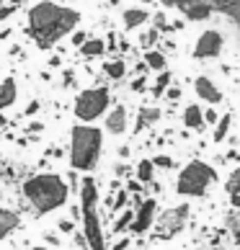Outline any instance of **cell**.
<instances>
[{
  "label": "cell",
  "mask_w": 240,
  "mask_h": 250,
  "mask_svg": "<svg viewBox=\"0 0 240 250\" xmlns=\"http://www.w3.org/2000/svg\"><path fill=\"white\" fill-rule=\"evenodd\" d=\"M80 16L78 11H70V8H60L54 3H39L31 8L29 13V26H31V34L36 36V44L42 49L52 47L54 42L60 39L62 34L72 31L78 26Z\"/></svg>",
  "instance_id": "6da1fadb"
},
{
  "label": "cell",
  "mask_w": 240,
  "mask_h": 250,
  "mask_svg": "<svg viewBox=\"0 0 240 250\" xmlns=\"http://www.w3.org/2000/svg\"><path fill=\"white\" fill-rule=\"evenodd\" d=\"M23 196L31 201L36 214H49L67 201V183L57 173H39L23 183Z\"/></svg>",
  "instance_id": "7a4b0ae2"
},
{
  "label": "cell",
  "mask_w": 240,
  "mask_h": 250,
  "mask_svg": "<svg viewBox=\"0 0 240 250\" xmlns=\"http://www.w3.org/2000/svg\"><path fill=\"white\" fill-rule=\"evenodd\" d=\"M70 165L75 170H93L98 157H101V147H104V134L101 129L96 126H86V124H78L72 126V134H70Z\"/></svg>",
  "instance_id": "3957f363"
},
{
  "label": "cell",
  "mask_w": 240,
  "mask_h": 250,
  "mask_svg": "<svg viewBox=\"0 0 240 250\" xmlns=\"http://www.w3.org/2000/svg\"><path fill=\"white\" fill-rule=\"evenodd\" d=\"M80 204H83V232L90 250H106L104 245V227H101L96 204H98V186L96 181L86 175L80 183Z\"/></svg>",
  "instance_id": "277c9868"
},
{
  "label": "cell",
  "mask_w": 240,
  "mask_h": 250,
  "mask_svg": "<svg viewBox=\"0 0 240 250\" xmlns=\"http://www.w3.org/2000/svg\"><path fill=\"white\" fill-rule=\"evenodd\" d=\"M215 181H217V173L212 165L201 163V160H194L178 173L176 191L181 196H204Z\"/></svg>",
  "instance_id": "5b68a950"
},
{
  "label": "cell",
  "mask_w": 240,
  "mask_h": 250,
  "mask_svg": "<svg viewBox=\"0 0 240 250\" xmlns=\"http://www.w3.org/2000/svg\"><path fill=\"white\" fill-rule=\"evenodd\" d=\"M109 108V90L106 88H88L75 98V116L80 122H93Z\"/></svg>",
  "instance_id": "8992f818"
},
{
  "label": "cell",
  "mask_w": 240,
  "mask_h": 250,
  "mask_svg": "<svg viewBox=\"0 0 240 250\" xmlns=\"http://www.w3.org/2000/svg\"><path fill=\"white\" fill-rule=\"evenodd\" d=\"M186 219H189V204H178V207H171L165 209L160 219L155 222V235L158 237H173L178 235L183 227H186Z\"/></svg>",
  "instance_id": "52a82bcc"
},
{
  "label": "cell",
  "mask_w": 240,
  "mask_h": 250,
  "mask_svg": "<svg viewBox=\"0 0 240 250\" xmlns=\"http://www.w3.org/2000/svg\"><path fill=\"white\" fill-rule=\"evenodd\" d=\"M155 209H158V201H155V199H145L140 211H137L134 219H132V225H129V229H132L134 235L147 232V229L155 225Z\"/></svg>",
  "instance_id": "ba28073f"
},
{
  "label": "cell",
  "mask_w": 240,
  "mask_h": 250,
  "mask_svg": "<svg viewBox=\"0 0 240 250\" xmlns=\"http://www.w3.org/2000/svg\"><path fill=\"white\" fill-rule=\"evenodd\" d=\"M219 52H222V34L219 31H204L196 42V49H194V54H196L199 60L217 57Z\"/></svg>",
  "instance_id": "9c48e42d"
},
{
  "label": "cell",
  "mask_w": 240,
  "mask_h": 250,
  "mask_svg": "<svg viewBox=\"0 0 240 250\" xmlns=\"http://www.w3.org/2000/svg\"><path fill=\"white\" fill-rule=\"evenodd\" d=\"M194 88H196V96H199L201 101H207V104H219V101H222L219 88H217L209 78H204V75L194 80Z\"/></svg>",
  "instance_id": "30bf717a"
},
{
  "label": "cell",
  "mask_w": 240,
  "mask_h": 250,
  "mask_svg": "<svg viewBox=\"0 0 240 250\" xmlns=\"http://www.w3.org/2000/svg\"><path fill=\"white\" fill-rule=\"evenodd\" d=\"M106 132L109 134H124L127 132V108L124 106H116L106 116Z\"/></svg>",
  "instance_id": "8fae6325"
},
{
  "label": "cell",
  "mask_w": 240,
  "mask_h": 250,
  "mask_svg": "<svg viewBox=\"0 0 240 250\" xmlns=\"http://www.w3.org/2000/svg\"><path fill=\"white\" fill-rule=\"evenodd\" d=\"M18 225H21V217H18L16 211H11V209L0 207V240L11 235Z\"/></svg>",
  "instance_id": "7c38bea8"
},
{
  "label": "cell",
  "mask_w": 240,
  "mask_h": 250,
  "mask_svg": "<svg viewBox=\"0 0 240 250\" xmlns=\"http://www.w3.org/2000/svg\"><path fill=\"white\" fill-rule=\"evenodd\" d=\"M183 124H186L189 129H201L204 126V114H201V108L189 106L186 111H183Z\"/></svg>",
  "instance_id": "4fadbf2b"
},
{
  "label": "cell",
  "mask_w": 240,
  "mask_h": 250,
  "mask_svg": "<svg viewBox=\"0 0 240 250\" xmlns=\"http://www.w3.org/2000/svg\"><path fill=\"white\" fill-rule=\"evenodd\" d=\"M145 21H147V13L142 8H129V11H124V29H137Z\"/></svg>",
  "instance_id": "5bb4252c"
},
{
  "label": "cell",
  "mask_w": 240,
  "mask_h": 250,
  "mask_svg": "<svg viewBox=\"0 0 240 250\" xmlns=\"http://www.w3.org/2000/svg\"><path fill=\"white\" fill-rule=\"evenodd\" d=\"M16 101V83L13 80H3L0 83V111L8 108Z\"/></svg>",
  "instance_id": "9a60e30c"
},
{
  "label": "cell",
  "mask_w": 240,
  "mask_h": 250,
  "mask_svg": "<svg viewBox=\"0 0 240 250\" xmlns=\"http://www.w3.org/2000/svg\"><path fill=\"white\" fill-rule=\"evenodd\" d=\"M209 13H212V8L207 3H194V5L186 8V16L191 18V21H201V18H207Z\"/></svg>",
  "instance_id": "2e32d148"
},
{
  "label": "cell",
  "mask_w": 240,
  "mask_h": 250,
  "mask_svg": "<svg viewBox=\"0 0 240 250\" xmlns=\"http://www.w3.org/2000/svg\"><path fill=\"white\" fill-rule=\"evenodd\" d=\"M153 173H155L153 160H142L140 165H137V181H140V183H150L153 181Z\"/></svg>",
  "instance_id": "e0dca14e"
},
{
  "label": "cell",
  "mask_w": 240,
  "mask_h": 250,
  "mask_svg": "<svg viewBox=\"0 0 240 250\" xmlns=\"http://www.w3.org/2000/svg\"><path fill=\"white\" fill-rule=\"evenodd\" d=\"M160 119V108H142L140 111V124H137V129H142V126H150L155 124Z\"/></svg>",
  "instance_id": "ac0fdd59"
},
{
  "label": "cell",
  "mask_w": 240,
  "mask_h": 250,
  "mask_svg": "<svg viewBox=\"0 0 240 250\" xmlns=\"http://www.w3.org/2000/svg\"><path fill=\"white\" fill-rule=\"evenodd\" d=\"M104 70H106V75L111 78V80H119V78H124V72H127V67H124V62H122V60L106 62V64H104Z\"/></svg>",
  "instance_id": "d6986e66"
},
{
  "label": "cell",
  "mask_w": 240,
  "mask_h": 250,
  "mask_svg": "<svg viewBox=\"0 0 240 250\" xmlns=\"http://www.w3.org/2000/svg\"><path fill=\"white\" fill-rule=\"evenodd\" d=\"M104 42L101 39H90V42H86L83 44V54H86V57H96V54H104Z\"/></svg>",
  "instance_id": "ffe728a7"
},
{
  "label": "cell",
  "mask_w": 240,
  "mask_h": 250,
  "mask_svg": "<svg viewBox=\"0 0 240 250\" xmlns=\"http://www.w3.org/2000/svg\"><path fill=\"white\" fill-rule=\"evenodd\" d=\"M145 62H147V67H153V70H165V57L160 52H147Z\"/></svg>",
  "instance_id": "44dd1931"
},
{
  "label": "cell",
  "mask_w": 240,
  "mask_h": 250,
  "mask_svg": "<svg viewBox=\"0 0 240 250\" xmlns=\"http://www.w3.org/2000/svg\"><path fill=\"white\" fill-rule=\"evenodd\" d=\"M230 122H233V119H230V114L227 116H222L217 122V129H215V142H222L225 140V134L230 132Z\"/></svg>",
  "instance_id": "7402d4cb"
},
{
  "label": "cell",
  "mask_w": 240,
  "mask_h": 250,
  "mask_svg": "<svg viewBox=\"0 0 240 250\" xmlns=\"http://www.w3.org/2000/svg\"><path fill=\"white\" fill-rule=\"evenodd\" d=\"M225 188H227V193H230V196H233V193H240V168H238V170H235V173L227 178Z\"/></svg>",
  "instance_id": "603a6c76"
},
{
  "label": "cell",
  "mask_w": 240,
  "mask_h": 250,
  "mask_svg": "<svg viewBox=\"0 0 240 250\" xmlns=\"http://www.w3.org/2000/svg\"><path fill=\"white\" fill-rule=\"evenodd\" d=\"M132 219H134V214H132V211H124V217H119V219H116V225H114V232H122V229H127L129 225H132Z\"/></svg>",
  "instance_id": "cb8c5ba5"
},
{
  "label": "cell",
  "mask_w": 240,
  "mask_h": 250,
  "mask_svg": "<svg viewBox=\"0 0 240 250\" xmlns=\"http://www.w3.org/2000/svg\"><path fill=\"white\" fill-rule=\"evenodd\" d=\"M153 165H158V168H173V160H171L168 155H158L153 160Z\"/></svg>",
  "instance_id": "d4e9b609"
},
{
  "label": "cell",
  "mask_w": 240,
  "mask_h": 250,
  "mask_svg": "<svg viewBox=\"0 0 240 250\" xmlns=\"http://www.w3.org/2000/svg\"><path fill=\"white\" fill-rule=\"evenodd\" d=\"M168 80H171V75H168V72H165V75H160V78H158V85H155V96H160V93H163V88L168 85Z\"/></svg>",
  "instance_id": "484cf974"
},
{
  "label": "cell",
  "mask_w": 240,
  "mask_h": 250,
  "mask_svg": "<svg viewBox=\"0 0 240 250\" xmlns=\"http://www.w3.org/2000/svg\"><path fill=\"white\" fill-rule=\"evenodd\" d=\"M127 191H122V193H119V199H116V204H114V209H119V207H124V204H127Z\"/></svg>",
  "instance_id": "4316f807"
},
{
  "label": "cell",
  "mask_w": 240,
  "mask_h": 250,
  "mask_svg": "<svg viewBox=\"0 0 240 250\" xmlns=\"http://www.w3.org/2000/svg\"><path fill=\"white\" fill-rule=\"evenodd\" d=\"M11 13H13V8H8V5H3V8H0V21H5V18L11 16Z\"/></svg>",
  "instance_id": "83f0119b"
},
{
  "label": "cell",
  "mask_w": 240,
  "mask_h": 250,
  "mask_svg": "<svg viewBox=\"0 0 240 250\" xmlns=\"http://www.w3.org/2000/svg\"><path fill=\"white\" fill-rule=\"evenodd\" d=\"M60 229H62V232H72V222H67V219L60 222Z\"/></svg>",
  "instance_id": "f1b7e54d"
},
{
  "label": "cell",
  "mask_w": 240,
  "mask_h": 250,
  "mask_svg": "<svg viewBox=\"0 0 240 250\" xmlns=\"http://www.w3.org/2000/svg\"><path fill=\"white\" fill-rule=\"evenodd\" d=\"M132 88H134V90H142V88H145V78H137V80L132 83Z\"/></svg>",
  "instance_id": "f546056e"
},
{
  "label": "cell",
  "mask_w": 240,
  "mask_h": 250,
  "mask_svg": "<svg viewBox=\"0 0 240 250\" xmlns=\"http://www.w3.org/2000/svg\"><path fill=\"white\" fill-rule=\"evenodd\" d=\"M204 122H207V124H212V122H217V114H215V111H207Z\"/></svg>",
  "instance_id": "4dcf8cb0"
},
{
  "label": "cell",
  "mask_w": 240,
  "mask_h": 250,
  "mask_svg": "<svg viewBox=\"0 0 240 250\" xmlns=\"http://www.w3.org/2000/svg\"><path fill=\"white\" fill-rule=\"evenodd\" d=\"M233 207L240 209V193H233Z\"/></svg>",
  "instance_id": "1f68e13d"
},
{
  "label": "cell",
  "mask_w": 240,
  "mask_h": 250,
  "mask_svg": "<svg viewBox=\"0 0 240 250\" xmlns=\"http://www.w3.org/2000/svg\"><path fill=\"white\" fill-rule=\"evenodd\" d=\"M83 39H86V34H75V39H72V42H75V44H83Z\"/></svg>",
  "instance_id": "d6a6232c"
},
{
  "label": "cell",
  "mask_w": 240,
  "mask_h": 250,
  "mask_svg": "<svg viewBox=\"0 0 240 250\" xmlns=\"http://www.w3.org/2000/svg\"><path fill=\"white\" fill-rule=\"evenodd\" d=\"M127 245H129V243H127V240H122V243H119V245H116V248H114V250H124V248H127Z\"/></svg>",
  "instance_id": "836d02e7"
},
{
  "label": "cell",
  "mask_w": 240,
  "mask_h": 250,
  "mask_svg": "<svg viewBox=\"0 0 240 250\" xmlns=\"http://www.w3.org/2000/svg\"><path fill=\"white\" fill-rule=\"evenodd\" d=\"M31 250H47V248H44V245H34Z\"/></svg>",
  "instance_id": "e575fe53"
},
{
  "label": "cell",
  "mask_w": 240,
  "mask_h": 250,
  "mask_svg": "<svg viewBox=\"0 0 240 250\" xmlns=\"http://www.w3.org/2000/svg\"><path fill=\"white\" fill-rule=\"evenodd\" d=\"M235 240H238V243H240V227L235 229Z\"/></svg>",
  "instance_id": "d590c367"
},
{
  "label": "cell",
  "mask_w": 240,
  "mask_h": 250,
  "mask_svg": "<svg viewBox=\"0 0 240 250\" xmlns=\"http://www.w3.org/2000/svg\"><path fill=\"white\" fill-rule=\"evenodd\" d=\"M109 3H114V5H116V3H119V0H109Z\"/></svg>",
  "instance_id": "8d00e7d4"
}]
</instances>
